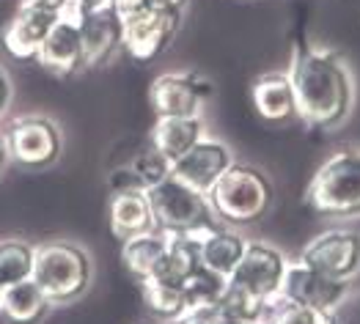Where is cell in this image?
Returning <instances> with one entry per match:
<instances>
[{"mask_svg": "<svg viewBox=\"0 0 360 324\" xmlns=\"http://www.w3.org/2000/svg\"><path fill=\"white\" fill-rule=\"evenodd\" d=\"M36 60L41 63V69H47L56 77H69V74H77L80 69H86L83 36H80L77 20H69L60 14L50 36L44 39Z\"/></svg>", "mask_w": 360, "mask_h": 324, "instance_id": "5bb4252c", "label": "cell"}, {"mask_svg": "<svg viewBox=\"0 0 360 324\" xmlns=\"http://www.w3.org/2000/svg\"><path fill=\"white\" fill-rule=\"evenodd\" d=\"M110 231L124 239L132 236L149 234L157 228L154 223V212H151L149 195L146 193H121V195H110Z\"/></svg>", "mask_w": 360, "mask_h": 324, "instance_id": "d6986e66", "label": "cell"}, {"mask_svg": "<svg viewBox=\"0 0 360 324\" xmlns=\"http://www.w3.org/2000/svg\"><path fill=\"white\" fill-rule=\"evenodd\" d=\"M121 30H124V50L135 60L157 58L176 36L181 22L179 8L154 6L149 0H116Z\"/></svg>", "mask_w": 360, "mask_h": 324, "instance_id": "5b68a950", "label": "cell"}, {"mask_svg": "<svg viewBox=\"0 0 360 324\" xmlns=\"http://www.w3.org/2000/svg\"><path fill=\"white\" fill-rule=\"evenodd\" d=\"M201 264V247L198 234H168V247L162 256V264L151 280H171L184 283Z\"/></svg>", "mask_w": 360, "mask_h": 324, "instance_id": "7402d4cb", "label": "cell"}, {"mask_svg": "<svg viewBox=\"0 0 360 324\" xmlns=\"http://www.w3.org/2000/svg\"><path fill=\"white\" fill-rule=\"evenodd\" d=\"M36 286L47 294L53 305L72 302L89 292L94 280V264L89 253L69 239H50L36 245L33 275Z\"/></svg>", "mask_w": 360, "mask_h": 324, "instance_id": "3957f363", "label": "cell"}, {"mask_svg": "<svg viewBox=\"0 0 360 324\" xmlns=\"http://www.w3.org/2000/svg\"><path fill=\"white\" fill-rule=\"evenodd\" d=\"M212 86L195 72H165L149 89V102L157 118L162 116H201Z\"/></svg>", "mask_w": 360, "mask_h": 324, "instance_id": "8fae6325", "label": "cell"}, {"mask_svg": "<svg viewBox=\"0 0 360 324\" xmlns=\"http://www.w3.org/2000/svg\"><path fill=\"white\" fill-rule=\"evenodd\" d=\"M204 118L201 116H162L151 127V146L157 148L168 162H176L184 151L204 138Z\"/></svg>", "mask_w": 360, "mask_h": 324, "instance_id": "2e32d148", "label": "cell"}, {"mask_svg": "<svg viewBox=\"0 0 360 324\" xmlns=\"http://www.w3.org/2000/svg\"><path fill=\"white\" fill-rule=\"evenodd\" d=\"M143 292V302L151 313L162 322H176L179 324L187 316V297L181 283H171V280H143L141 283Z\"/></svg>", "mask_w": 360, "mask_h": 324, "instance_id": "603a6c76", "label": "cell"}, {"mask_svg": "<svg viewBox=\"0 0 360 324\" xmlns=\"http://www.w3.org/2000/svg\"><path fill=\"white\" fill-rule=\"evenodd\" d=\"M253 105L259 110V116L267 121H289L297 118V99H295V89L286 72H267L262 77H256L253 89Z\"/></svg>", "mask_w": 360, "mask_h": 324, "instance_id": "e0dca14e", "label": "cell"}, {"mask_svg": "<svg viewBox=\"0 0 360 324\" xmlns=\"http://www.w3.org/2000/svg\"><path fill=\"white\" fill-rule=\"evenodd\" d=\"M286 74L297 99V118L308 127L335 129L349 118L358 86L347 60L335 50L300 39Z\"/></svg>", "mask_w": 360, "mask_h": 324, "instance_id": "6da1fadb", "label": "cell"}, {"mask_svg": "<svg viewBox=\"0 0 360 324\" xmlns=\"http://www.w3.org/2000/svg\"><path fill=\"white\" fill-rule=\"evenodd\" d=\"M234 154L217 138H201L190 151H184L176 162H171V176L190 184L193 190L210 195V190L234 165Z\"/></svg>", "mask_w": 360, "mask_h": 324, "instance_id": "7c38bea8", "label": "cell"}, {"mask_svg": "<svg viewBox=\"0 0 360 324\" xmlns=\"http://www.w3.org/2000/svg\"><path fill=\"white\" fill-rule=\"evenodd\" d=\"M278 297H283L289 302H297V305L325 311V313H335L349 297V280L328 278L319 269L305 264L302 259H295L286 266L283 286H281Z\"/></svg>", "mask_w": 360, "mask_h": 324, "instance_id": "ba28073f", "label": "cell"}, {"mask_svg": "<svg viewBox=\"0 0 360 324\" xmlns=\"http://www.w3.org/2000/svg\"><path fill=\"white\" fill-rule=\"evenodd\" d=\"M0 294H3V286H0Z\"/></svg>", "mask_w": 360, "mask_h": 324, "instance_id": "d590c367", "label": "cell"}, {"mask_svg": "<svg viewBox=\"0 0 360 324\" xmlns=\"http://www.w3.org/2000/svg\"><path fill=\"white\" fill-rule=\"evenodd\" d=\"M245 236L226 228V226H210L204 231H198V247H201V264L223 275L231 278V272L240 264L242 253H245Z\"/></svg>", "mask_w": 360, "mask_h": 324, "instance_id": "ac0fdd59", "label": "cell"}, {"mask_svg": "<svg viewBox=\"0 0 360 324\" xmlns=\"http://www.w3.org/2000/svg\"><path fill=\"white\" fill-rule=\"evenodd\" d=\"M127 165L138 174V179L143 181V187L149 190L154 184H160L162 179L171 176V162L157 151V148L151 146V141H146L143 146L138 148L129 160H127Z\"/></svg>", "mask_w": 360, "mask_h": 324, "instance_id": "83f0119b", "label": "cell"}, {"mask_svg": "<svg viewBox=\"0 0 360 324\" xmlns=\"http://www.w3.org/2000/svg\"><path fill=\"white\" fill-rule=\"evenodd\" d=\"M226 283L229 278L212 272L207 266H198L184 283V297H187V313L190 311H198V308H217L220 305V297L226 292Z\"/></svg>", "mask_w": 360, "mask_h": 324, "instance_id": "d4e9b609", "label": "cell"}, {"mask_svg": "<svg viewBox=\"0 0 360 324\" xmlns=\"http://www.w3.org/2000/svg\"><path fill=\"white\" fill-rule=\"evenodd\" d=\"M165 247H168V234L154 228L149 234L124 239L121 242V261L138 278V283H143V280H151L157 275V269L162 264V256H165Z\"/></svg>", "mask_w": 360, "mask_h": 324, "instance_id": "44dd1931", "label": "cell"}, {"mask_svg": "<svg viewBox=\"0 0 360 324\" xmlns=\"http://www.w3.org/2000/svg\"><path fill=\"white\" fill-rule=\"evenodd\" d=\"M36 245L25 239H0V286H14L30 280Z\"/></svg>", "mask_w": 360, "mask_h": 324, "instance_id": "cb8c5ba5", "label": "cell"}, {"mask_svg": "<svg viewBox=\"0 0 360 324\" xmlns=\"http://www.w3.org/2000/svg\"><path fill=\"white\" fill-rule=\"evenodd\" d=\"M6 162H8V148H6V138H3V132H0V174H3Z\"/></svg>", "mask_w": 360, "mask_h": 324, "instance_id": "d6a6232c", "label": "cell"}, {"mask_svg": "<svg viewBox=\"0 0 360 324\" xmlns=\"http://www.w3.org/2000/svg\"><path fill=\"white\" fill-rule=\"evenodd\" d=\"M146 195L154 212V223L165 234H198L217 220L210 195L193 190L176 176L162 179L160 184L146 190Z\"/></svg>", "mask_w": 360, "mask_h": 324, "instance_id": "8992f818", "label": "cell"}, {"mask_svg": "<svg viewBox=\"0 0 360 324\" xmlns=\"http://www.w3.org/2000/svg\"><path fill=\"white\" fill-rule=\"evenodd\" d=\"M108 184H110V193H113V195H121V193H146L143 181L138 179V174H135L127 162H121L116 171H110Z\"/></svg>", "mask_w": 360, "mask_h": 324, "instance_id": "f1b7e54d", "label": "cell"}, {"mask_svg": "<svg viewBox=\"0 0 360 324\" xmlns=\"http://www.w3.org/2000/svg\"><path fill=\"white\" fill-rule=\"evenodd\" d=\"M60 11L50 6H36V3H20L14 17L3 30V47L11 58L17 60H36L44 39L50 36L53 25L58 22Z\"/></svg>", "mask_w": 360, "mask_h": 324, "instance_id": "4fadbf2b", "label": "cell"}, {"mask_svg": "<svg viewBox=\"0 0 360 324\" xmlns=\"http://www.w3.org/2000/svg\"><path fill=\"white\" fill-rule=\"evenodd\" d=\"M22 3H36V6H50V8H58L63 6V0H22Z\"/></svg>", "mask_w": 360, "mask_h": 324, "instance_id": "836d02e7", "label": "cell"}, {"mask_svg": "<svg viewBox=\"0 0 360 324\" xmlns=\"http://www.w3.org/2000/svg\"><path fill=\"white\" fill-rule=\"evenodd\" d=\"M272 198L275 193L270 176L248 162H234L210 190L214 217L223 226H234V228L259 223L270 212Z\"/></svg>", "mask_w": 360, "mask_h": 324, "instance_id": "7a4b0ae2", "label": "cell"}, {"mask_svg": "<svg viewBox=\"0 0 360 324\" xmlns=\"http://www.w3.org/2000/svg\"><path fill=\"white\" fill-rule=\"evenodd\" d=\"M47 294L36 286V280H22L6 286L0 294V319L6 324H39L50 311Z\"/></svg>", "mask_w": 360, "mask_h": 324, "instance_id": "ffe728a7", "label": "cell"}, {"mask_svg": "<svg viewBox=\"0 0 360 324\" xmlns=\"http://www.w3.org/2000/svg\"><path fill=\"white\" fill-rule=\"evenodd\" d=\"M77 25H80V36H83L86 69H99L116 58L119 50H124V30H121L116 6L77 20Z\"/></svg>", "mask_w": 360, "mask_h": 324, "instance_id": "9a60e30c", "label": "cell"}, {"mask_svg": "<svg viewBox=\"0 0 360 324\" xmlns=\"http://www.w3.org/2000/svg\"><path fill=\"white\" fill-rule=\"evenodd\" d=\"M154 6H165V8H179L184 11V6H187V0H149Z\"/></svg>", "mask_w": 360, "mask_h": 324, "instance_id": "1f68e13d", "label": "cell"}, {"mask_svg": "<svg viewBox=\"0 0 360 324\" xmlns=\"http://www.w3.org/2000/svg\"><path fill=\"white\" fill-rule=\"evenodd\" d=\"M113 6H116V0H63L60 14L69 17V20H83V17H89V14L113 8Z\"/></svg>", "mask_w": 360, "mask_h": 324, "instance_id": "f546056e", "label": "cell"}, {"mask_svg": "<svg viewBox=\"0 0 360 324\" xmlns=\"http://www.w3.org/2000/svg\"><path fill=\"white\" fill-rule=\"evenodd\" d=\"M223 319H226V316H223ZM223 324H267V322H264V319H248V322H231V319H226Z\"/></svg>", "mask_w": 360, "mask_h": 324, "instance_id": "e575fe53", "label": "cell"}, {"mask_svg": "<svg viewBox=\"0 0 360 324\" xmlns=\"http://www.w3.org/2000/svg\"><path fill=\"white\" fill-rule=\"evenodd\" d=\"M264 322L267 324H338L335 322V313H325V311H316V308H308V305H297V302H289L283 297H275V299L267 302Z\"/></svg>", "mask_w": 360, "mask_h": 324, "instance_id": "4316f807", "label": "cell"}, {"mask_svg": "<svg viewBox=\"0 0 360 324\" xmlns=\"http://www.w3.org/2000/svg\"><path fill=\"white\" fill-rule=\"evenodd\" d=\"M8 105H11V80H8L6 66L0 63V116L8 110Z\"/></svg>", "mask_w": 360, "mask_h": 324, "instance_id": "4dcf8cb0", "label": "cell"}, {"mask_svg": "<svg viewBox=\"0 0 360 324\" xmlns=\"http://www.w3.org/2000/svg\"><path fill=\"white\" fill-rule=\"evenodd\" d=\"M8 160H14L22 168H47L58 162L63 151V135L53 118L22 116L8 124L3 132Z\"/></svg>", "mask_w": 360, "mask_h": 324, "instance_id": "52a82bcc", "label": "cell"}, {"mask_svg": "<svg viewBox=\"0 0 360 324\" xmlns=\"http://www.w3.org/2000/svg\"><path fill=\"white\" fill-rule=\"evenodd\" d=\"M305 204L330 220H355L360 217V151L344 148L328 157L314 174Z\"/></svg>", "mask_w": 360, "mask_h": 324, "instance_id": "277c9868", "label": "cell"}, {"mask_svg": "<svg viewBox=\"0 0 360 324\" xmlns=\"http://www.w3.org/2000/svg\"><path fill=\"white\" fill-rule=\"evenodd\" d=\"M286 266H289V259L278 247H272L270 242L248 239L240 264L231 272L229 280L240 283L245 289H250L253 294H259L262 299L270 302V299L281 294Z\"/></svg>", "mask_w": 360, "mask_h": 324, "instance_id": "30bf717a", "label": "cell"}, {"mask_svg": "<svg viewBox=\"0 0 360 324\" xmlns=\"http://www.w3.org/2000/svg\"><path fill=\"white\" fill-rule=\"evenodd\" d=\"M217 311L231 319V322H248V319H264V311H267V299H262L259 294H253L250 289H245L240 283L229 280L226 283V292L220 297V305Z\"/></svg>", "mask_w": 360, "mask_h": 324, "instance_id": "484cf974", "label": "cell"}, {"mask_svg": "<svg viewBox=\"0 0 360 324\" xmlns=\"http://www.w3.org/2000/svg\"><path fill=\"white\" fill-rule=\"evenodd\" d=\"M300 259L328 278L352 283V278L360 272V231L328 228L302 247Z\"/></svg>", "mask_w": 360, "mask_h": 324, "instance_id": "9c48e42d", "label": "cell"}]
</instances>
